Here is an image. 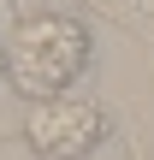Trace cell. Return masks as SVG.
Listing matches in <instances>:
<instances>
[{"mask_svg":"<svg viewBox=\"0 0 154 160\" xmlns=\"http://www.w3.org/2000/svg\"><path fill=\"white\" fill-rule=\"evenodd\" d=\"M107 137H113L107 113L83 95H47V101H30L24 113V142L36 160H95Z\"/></svg>","mask_w":154,"mask_h":160,"instance_id":"2","label":"cell"},{"mask_svg":"<svg viewBox=\"0 0 154 160\" xmlns=\"http://www.w3.org/2000/svg\"><path fill=\"white\" fill-rule=\"evenodd\" d=\"M89 59H95V36L71 12H30L6 36V83L24 101L71 95V83H83Z\"/></svg>","mask_w":154,"mask_h":160,"instance_id":"1","label":"cell"},{"mask_svg":"<svg viewBox=\"0 0 154 160\" xmlns=\"http://www.w3.org/2000/svg\"><path fill=\"white\" fill-rule=\"evenodd\" d=\"M0 77H6V36H0Z\"/></svg>","mask_w":154,"mask_h":160,"instance_id":"3","label":"cell"}]
</instances>
